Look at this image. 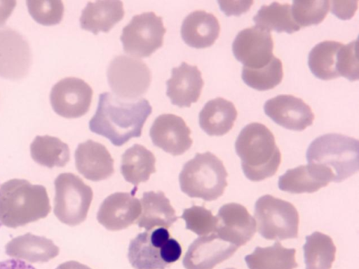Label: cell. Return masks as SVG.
<instances>
[{
    "label": "cell",
    "instance_id": "f1b7e54d",
    "mask_svg": "<svg viewBox=\"0 0 359 269\" xmlns=\"http://www.w3.org/2000/svg\"><path fill=\"white\" fill-rule=\"evenodd\" d=\"M341 45L339 41H324L311 49L308 65L316 78L328 81L339 77L336 66L337 52Z\"/></svg>",
    "mask_w": 359,
    "mask_h": 269
},
{
    "label": "cell",
    "instance_id": "3957f363",
    "mask_svg": "<svg viewBox=\"0 0 359 269\" xmlns=\"http://www.w3.org/2000/svg\"><path fill=\"white\" fill-rule=\"evenodd\" d=\"M228 173L223 162L210 151L197 153L183 166L179 181L182 191L190 198L212 201L222 195Z\"/></svg>",
    "mask_w": 359,
    "mask_h": 269
},
{
    "label": "cell",
    "instance_id": "f546056e",
    "mask_svg": "<svg viewBox=\"0 0 359 269\" xmlns=\"http://www.w3.org/2000/svg\"><path fill=\"white\" fill-rule=\"evenodd\" d=\"M283 77V63L276 57L265 67L259 69L243 67L242 79L249 87L259 91L274 88Z\"/></svg>",
    "mask_w": 359,
    "mask_h": 269
},
{
    "label": "cell",
    "instance_id": "8d00e7d4",
    "mask_svg": "<svg viewBox=\"0 0 359 269\" xmlns=\"http://www.w3.org/2000/svg\"><path fill=\"white\" fill-rule=\"evenodd\" d=\"M221 11L227 16L240 15L246 13L253 4L252 1H217Z\"/></svg>",
    "mask_w": 359,
    "mask_h": 269
},
{
    "label": "cell",
    "instance_id": "8992f818",
    "mask_svg": "<svg viewBox=\"0 0 359 269\" xmlns=\"http://www.w3.org/2000/svg\"><path fill=\"white\" fill-rule=\"evenodd\" d=\"M257 231L266 240H284L298 237L299 216L290 202L264 195L255 205Z\"/></svg>",
    "mask_w": 359,
    "mask_h": 269
},
{
    "label": "cell",
    "instance_id": "83f0119b",
    "mask_svg": "<svg viewBox=\"0 0 359 269\" xmlns=\"http://www.w3.org/2000/svg\"><path fill=\"white\" fill-rule=\"evenodd\" d=\"M302 248L306 269H331L337 249L329 235L315 231L306 237Z\"/></svg>",
    "mask_w": 359,
    "mask_h": 269
},
{
    "label": "cell",
    "instance_id": "52a82bcc",
    "mask_svg": "<svg viewBox=\"0 0 359 269\" xmlns=\"http://www.w3.org/2000/svg\"><path fill=\"white\" fill-rule=\"evenodd\" d=\"M165 32L161 17L144 12L133 17L123 28L120 39L126 53L148 57L163 46Z\"/></svg>",
    "mask_w": 359,
    "mask_h": 269
},
{
    "label": "cell",
    "instance_id": "d6986e66",
    "mask_svg": "<svg viewBox=\"0 0 359 269\" xmlns=\"http://www.w3.org/2000/svg\"><path fill=\"white\" fill-rule=\"evenodd\" d=\"M331 170L323 165L308 164L287 170L278 178V188L290 193H311L333 181Z\"/></svg>",
    "mask_w": 359,
    "mask_h": 269
},
{
    "label": "cell",
    "instance_id": "e0dca14e",
    "mask_svg": "<svg viewBox=\"0 0 359 269\" xmlns=\"http://www.w3.org/2000/svg\"><path fill=\"white\" fill-rule=\"evenodd\" d=\"M130 193L117 192L107 196L100 205L97 219L106 229L116 231L132 225L141 214L140 200Z\"/></svg>",
    "mask_w": 359,
    "mask_h": 269
},
{
    "label": "cell",
    "instance_id": "9c48e42d",
    "mask_svg": "<svg viewBox=\"0 0 359 269\" xmlns=\"http://www.w3.org/2000/svg\"><path fill=\"white\" fill-rule=\"evenodd\" d=\"M93 91L83 80L67 77L53 85L50 101L54 111L67 118H76L89 110Z\"/></svg>",
    "mask_w": 359,
    "mask_h": 269
},
{
    "label": "cell",
    "instance_id": "7c38bea8",
    "mask_svg": "<svg viewBox=\"0 0 359 269\" xmlns=\"http://www.w3.org/2000/svg\"><path fill=\"white\" fill-rule=\"evenodd\" d=\"M32 63L27 41L16 31L0 29V76L17 80L25 77Z\"/></svg>",
    "mask_w": 359,
    "mask_h": 269
},
{
    "label": "cell",
    "instance_id": "d4e9b609",
    "mask_svg": "<svg viewBox=\"0 0 359 269\" xmlns=\"http://www.w3.org/2000/svg\"><path fill=\"white\" fill-rule=\"evenodd\" d=\"M156 158L144 146L135 144L121 156V172L125 180L137 186L156 172Z\"/></svg>",
    "mask_w": 359,
    "mask_h": 269
},
{
    "label": "cell",
    "instance_id": "484cf974",
    "mask_svg": "<svg viewBox=\"0 0 359 269\" xmlns=\"http://www.w3.org/2000/svg\"><path fill=\"white\" fill-rule=\"evenodd\" d=\"M296 249L285 248L278 241L272 246L256 247L253 252L245 256L249 269H294Z\"/></svg>",
    "mask_w": 359,
    "mask_h": 269
},
{
    "label": "cell",
    "instance_id": "4dcf8cb0",
    "mask_svg": "<svg viewBox=\"0 0 359 269\" xmlns=\"http://www.w3.org/2000/svg\"><path fill=\"white\" fill-rule=\"evenodd\" d=\"M330 1H293L292 16L301 28L320 23L330 10Z\"/></svg>",
    "mask_w": 359,
    "mask_h": 269
},
{
    "label": "cell",
    "instance_id": "e575fe53",
    "mask_svg": "<svg viewBox=\"0 0 359 269\" xmlns=\"http://www.w3.org/2000/svg\"><path fill=\"white\" fill-rule=\"evenodd\" d=\"M32 150L48 151L46 152L48 156H51L53 160L62 165L69 160V152L67 145L56 138L36 137Z\"/></svg>",
    "mask_w": 359,
    "mask_h": 269
},
{
    "label": "cell",
    "instance_id": "1f68e13d",
    "mask_svg": "<svg viewBox=\"0 0 359 269\" xmlns=\"http://www.w3.org/2000/svg\"><path fill=\"white\" fill-rule=\"evenodd\" d=\"M181 218L186 222V228L198 235L215 233L217 219L203 206L193 205L184 209Z\"/></svg>",
    "mask_w": 359,
    "mask_h": 269
},
{
    "label": "cell",
    "instance_id": "ac0fdd59",
    "mask_svg": "<svg viewBox=\"0 0 359 269\" xmlns=\"http://www.w3.org/2000/svg\"><path fill=\"white\" fill-rule=\"evenodd\" d=\"M171 74L166 81L167 96L172 104L180 108L191 106L198 100L204 85L201 71L197 66L182 62L172 69Z\"/></svg>",
    "mask_w": 359,
    "mask_h": 269
},
{
    "label": "cell",
    "instance_id": "7a4b0ae2",
    "mask_svg": "<svg viewBox=\"0 0 359 269\" xmlns=\"http://www.w3.org/2000/svg\"><path fill=\"white\" fill-rule=\"evenodd\" d=\"M235 150L245 176L252 181L273 177L281 162V153L271 131L259 123H251L240 132Z\"/></svg>",
    "mask_w": 359,
    "mask_h": 269
},
{
    "label": "cell",
    "instance_id": "d6a6232c",
    "mask_svg": "<svg viewBox=\"0 0 359 269\" xmlns=\"http://www.w3.org/2000/svg\"><path fill=\"white\" fill-rule=\"evenodd\" d=\"M28 11L38 23L54 25L60 22L64 13V5L58 0H32L26 1Z\"/></svg>",
    "mask_w": 359,
    "mask_h": 269
},
{
    "label": "cell",
    "instance_id": "5b68a950",
    "mask_svg": "<svg viewBox=\"0 0 359 269\" xmlns=\"http://www.w3.org/2000/svg\"><path fill=\"white\" fill-rule=\"evenodd\" d=\"M182 248L165 228L149 230L131 240L128 257L135 269H165L177 261Z\"/></svg>",
    "mask_w": 359,
    "mask_h": 269
},
{
    "label": "cell",
    "instance_id": "7402d4cb",
    "mask_svg": "<svg viewBox=\"0 0 359 269\" xmlns=\"http://www.w3.org/2000/svg\"><path fill=\"white\" fill-rule=\"evenodd\" d=\"M124 13L121 1H89L82 11L80 26L94 34L100 32H108L123 18Z\"/></svg>",
    "mask_w": 359,
    "mask_h": 269
},
{
    "label": "cell",
    "instance_id": "6da1fadb",
    "mask_svg": "<svg viewBox=\"0 0 359 269\" xmlns=\"http://www.w3.org/2000/svg\"><path fill=\"white\" fill-rule=\"evenodd\" d=\"M151 112L152 107L145 98L126 102L111 92H102L95 113L89 121V129L107 138L113 145L121 146L131 138L141 136Z\"/></svg>",
    "mask_w": 359,
    "mask_h": 269
},
{
    "label": "cell",
    "instance_id": "836d02e7",
    "mask_svg": "<svg viewBox=\"0 0 359 269\" xmlns=\"http://www.w3.org/2000/svg\"><path fill=\"white\" fill-rule=\"evenodd\" d=\"M358 40L339 48L337 55V71L339 76L345 77L351 81L358 80L359 65L357 56Z\"/></svg>",
    "mask_w": 359,
    "mask_h": 269
},
{
    "label": "cell",
    "instance_id": "8fae6325",
    "mask_svg": "<svg viewBox=\"0 0 359 269\" xmlns=\"http://www.w3.org/2000/svg\"><path fill=\"white\" fill-rule=\"evenodd\" d=\"M60 217L72 226L83 222L88 214L93 193L79 177L65 174L60 181Z\"/></svg>",
    "mask_w": 359,
    "mask_h": 269
},
{
    "label": "cell",
    "instance_id": "cb8c5ba5",
    "mask_svg": "<svg viewBox=\"0 0 359 269\" xmlns=\"http://www.w3.org/2000/svg\"><path fill=\"white\" fill-rule=\"evenodd\" d=\"M142 211L136 223L147 230L156 226L169 228L178 217L163 191L144 192L140 199Z\"/></svg>",
    "mask_w": 359,
    "mask_h": 269
},
{
    "label": "cell",
    "instance_id": "ab89813d",
    "mask_svg": "<svg viewBox=\"0 0 359 269\" xmlns=\"http://www.w3.org/2000/svg\"><path fill=\"white\" fill-rule=\"evenodd\" d=\"M57 269H91L88 266L80 263L77 261H71L62 263Z\"/></svg>",
    "mask_w": 359,
    "mask_h": 269
},
{
    "label": "cell",
    "instance_id": "30bf717a",
    "mask_svg": "<svg viewBox=\"0 0 359 269\" xmlns=\"http://www.w3.org/2000/svg\"><path fill=\"white\" fill-rule=\"evenodd\" d=\"M271 32L257 26L240 31L232 43L235 58L248 69L266 66L275 57Z\"/></svg>",
    "mask_w": 359,
    "mask_h": 269
},
{
    "label": "cell",
    "instance_id": "2e32d148",
    "mask_svg": "<svg viewBox=\"0 0 359 269\" xmlns=\"http://www.w3.org/2000/svg\"><path fill=\"white\" fill-rule=\"evenodd\" d=\"M238 249L213 233L196 238L189 245L182 263L185 269H213L230 258Z\"/></svg>",
    "mask_w": 359,
    "mask_h": 269
},
{
    "label": "cell",
    "instance_id": "603a6c76",
    "mask_svg": "<svg viewBox=\"0 0 359 269\" xmlns=\"http://www.w3.org/2000/svg\"><path fill=\"white\" fill-rule=\"evenodd\" d=\"M238 116L234 104L222 97L209 100L198 114L201 128L209 136H222L233 127Z\"/></svg>",
    "mask_w": 359,
    "mask_h": 269
},
{
    "label": "cell",
    "instance_id": "ffe728a7",
    "mask_svg": "<svg viewBox=\"0 0 359 269\" xmlns=\"http://www.w3.org/2000/svg\"><path fill=\"white\" fill-rule=\"evenodd\" d=\"M75 160L78 171L93 181L106 179L114 172V160L107 148L91 139L79 144Z\"/></svg>",
    "mask_w": 359,
    "mask_h": 269
},
{
    "label": "cell",
    "instance_id": "5bb4252c",
    "mask_svg": "<svg viewBox=\"0 0 359 269\" xmlns=\"http://www.w3.org/2000/svg\"><path fill=\"white\" fill-rule=\"evenodd\" d=\"M184 119L172 113L157 116L149 130L154 146L172 156H180L190 149L193 143Z\"/></svg>",
    "mask_w": 359,
    "mask_h": 269
},
{
    "label": "cell",
    "instance_id": "4316f807",
    "mask_svg": "<svg viewBox=\"0 0 359 269\" xmlns=\"http://www.w3.org/2000/svg\"><path fill=\"white\" fill-rule=\"evenodd\" d=\"M253 21L255 26L269 32L292 34L300 29L292 18L291 6L287 3L274 1L263 5L254 16Z\"/></svg>",
    "mask_w": 359,
    "mask_h": 269
},
{
    "label": "cell",
    "instance_id": "ba28073f",
    "mask_svg": "<svg viewBox=\"0 0 359 269\" xmlns=\"http://www.w3.org/2000/svg\"><path fill=\"white\" fill-rule=\"evenodd\" d=\"M109 85L122 99H134L147 92L151 81V71L141 60L126 55L112 59L107 70Z\"/></svg>",
    "mask_w": 359,
    "mask_h": 269
},
{
    "label": "cell",
    "instance_id": "74e56055",
    "mask_svg": "<svg viewBox=\"0 0 359 269\" xmlns=\"http://www.w3.org/2000/svg\"><path fill=\"white\" fill-rule=\"evenodd\" d=\"M0 269H36L31 264L18 259L11 258L0 261Z\"/></svg>",
    "mask_w": 359,
    "mask_h": 269
},
{
    "label": "cell",
    "instance_id": "f35d334b",
    "mask_svg": "<svg viewBox=\"0 0 359 269\" xmlns=\"http://www.w3.org/2000/svg\"><path fill=\"white\" fill-rule=\"evenodd\" d=\"M15 1L0 0V26L4 25L15 7Z\"/></svg>",
    "mask_w": 359,
    "mask_h": 269
},
{
    "label": "cell",
    "instance_id": "60d3db41",
    "mask_svg": "<svg viewBox=\"0 0 359 269\" xmlns=\"http://www.w3.org/2000/svg\"><path fill=\"white\" fill-rule=\"evenodd\" d=\"M225 269H236L234 268H225Z\"/></svg>",
    "mask_w": 359,
    "mask_h": 269
},
{
    "label": "cell",
    "instance_id": "9a60e30c",
    "mask_svg": "<svg viewBox=\"0 0 359 269\" xmlns=\"http://www.w3.org/2000/svg\"><path fill=\"white\" fill-rule=\"evenodd\" d=\"M264 110L274 123L294 131L305 130L314 120L311 108L301 98L291 95H279L268 99Z\"/></svg>",
    "mask_w": 359,
    "mask_h": 269
},
{
    "label": "cell",
    "instance_id": "d590c367",
    "mask_svg": "<svg viewBox=\"0 0 359 269\" xmlns=\"http://www.w3.org/2000/svg\"><path fill=\"white\" fill-rule=\"evenodd\" d=\"M331 12L341 20L351 19L358 8V1H332Z\"/></svg>",
    "mask_w": 359,
    "mask_h": 269
},
{
    "label": "cell",
    "instance_id": "4fadbf2b",
    "mask_svg": "<svg viewBox=\"0 0 359 269\" xmlns=\"http://www.w3.org/2000/svg\"><path fill=\"white\" fill-rule=\"evenodd\" d=\"M215 233L238 247L245 245L256 233V222L246 207L239 203L223 205L216 216Z\"/></svg>",
    "mask_w": 359,
    "mask_h": 269
},
{
    "label": "cell",
    "instance_id": "277c9868",
    "mask_svg": "<svg viewBox=\"0 0 359 269\" xmlns=\"http://www.w3.org/2000/svg\"><path fill=\"white\" fill-rule=\"evenodd\" d=\"M306 157L308 164L330 169L333 181L339 183L358 171V140L341 134H325L312 141Z\"/></svg>",
    "mask_w": 359,
    "mask_h": 269
},
{
    "label": "cell",
    "instance_id": "44dd1931",
    "mask_svg": "<svg viewBox=\"0 0 359 269\" xmlns=\"http://www.w3.org/2000/svg\"><path fill=\"white\" fill-rule=\"evenodd\" d=\"M220 32V25L212 13L198 10L184 19L180 34L184 43L195 48H205L214 44Z\"/></svg>",
    "mask_w": 359,
    "mask_h": 269
}]
</instances>
